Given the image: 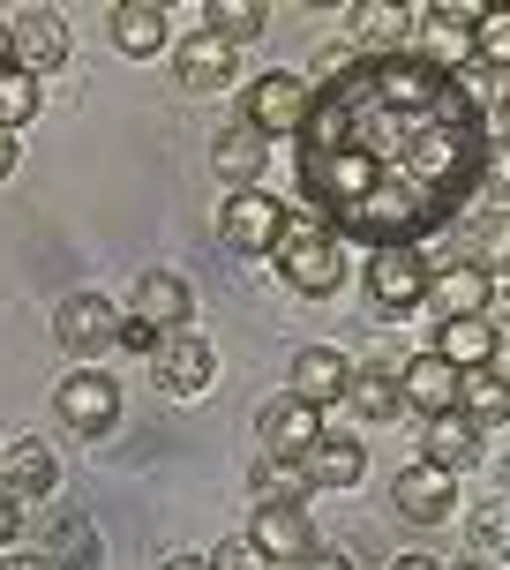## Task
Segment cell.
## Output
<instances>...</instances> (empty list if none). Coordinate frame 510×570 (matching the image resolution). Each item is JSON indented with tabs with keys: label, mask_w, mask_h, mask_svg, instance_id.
<instances>
[{
	"label": "cell",
	"mask_w": 510,
	"mask_h": 570,
	"mask_svg": "<svg viewBox=\"0 0 510 570\" xmlns=\"http://www.w3.org/2000/svg\"><path fill=\"white\" fill-rule=\"evenodd\" d=\"M496 128L428 53L361 60L345 83L315 90L301 128V196L361 248H421L458 226L488 188Z\"/></svg>",
	"instance_id": "obj_1"
},
{
	"label": "cell",
	"mask_w": 510,
	"mask_h": 570,
	"mask_svg": "<svg viewBox=\"0 0 510 570\" xmlns=\"http://www.w3.org/2000/svg\"><path fill=\"white\" fill-rule=\"evenodd\" d=\"M271 256H278L285 285H293V293H315V301L339 293V278H345V240L323 226L315 210H285V233H278Z\"/></svg>",
	"instance_id": "obj_2"
},
{
	"label": "cell",
	"mask_w": 510,
	"mask_h": 570,
	"mask_svg": "<svg viewBox=\"0 0 510 570\" xmlns=\"http://www.w3.org/2000/svg\"><path fill=\"white\" fill-rule=\"evenodd\" d=\"M428 285H435L428 248H375V256H369V301H375V308H391V315L421 308Z\"/></svg>",
	"instance_id": "obj_3"
},
{
	"label": "cell",
	"mask_w": 510,
	"mask_h": 570,
	"mask_svg": "<svg viewBox=\"0 0 510 570\" xmlns=\"http://www.w3.org/2000/svg\"><path fill=\"white\" fill-rule=\"evenodd\" d=\"M308 106H315L308 76L271 68V76H255V90H248V128H263V136H301V128H308Z\"/></svg>",
	"instance_id": "obj_4"
},
{
	"label": "cell",
	"mask_w": 510,
	"mask_h": 570,
	"mask_svg": "<svg viewBox=\"0 0 510 570\" xmlns=\"http://www.w3.org/2000/svg\"><path fill=\"white\" fill-rule=\"evenodd\" d=\"M285 233V203L263 196V188H241V196L218 210V240H226L233 256H271Z\"/></svg>",
	"instance_id": "obj_5"
},
{
	"label": "cell",
	"mask_w": 510,
	"mask_h": 570,
	"mask_svg": "<svg viewBox=\"0 0 510 570\" xmlns=\"http://www.w3.org/2000/svg\"><path fill=\"white\" fill-rule=\"evenodd\" d=\"M150 368H158V391L196 399V391H210V375H218V353H210L203 331H166V338L150 345Z\"/></svg>",
	"instance_id": "obj_6"
},
{
	"label": "cell",
	"mask_w": 510,
	"mask_h": 570,
	"mask_svg": "<svg viewBox=\"0 0 510 570\" xmlns=\"http://www.w3.org/2000/svg\"><path fill=\"white\" fill-rule=\"evenodd\" d=\"M53 413H60V428H76V435H106V428L120 421V383L98 375V368L68 375V383L53 391Z\"/></svg>",
	"instance_id": "obj_7"
},
{
	"label": "cell",
	"mask_w": 510,
	"mask_h": 570,
	"mask_svg": "<svg viewBox=\"0 0 510 570\" xmlns=\"http://www.w3.org/2000/svg\"><path fill=\"white\" fill-rule=\"evenodd\" d=\"M188 315H196V293H188V278L180 271H143L136 293H128V323H143V331H188Z\"/></svg>",
	"instance_id": "obj_8"
},
{
	"label": "cell",
	"mask_w": 510,
	"mask_h": 570,
	"mask_svg": "<svg viewBox=\"0 0 510 570\" xmlns=\"http://www.w3.org/2000/svg\"><path fill=\"white\" fill-rule=\"evenodd\" d=\"M255 443H263V458H285V465H301V458L323 443V405H308V399H293V391H285V399L263 413Z\"/></svg>",
	"instance_id": "obj_9"
},
{
	"label": "cell",
	"mask_w": 510,
	"mask_h": 570,
	"mask_svg": "<svg viewBox=\"0 0 510 570\" xmlns=\"http://www.w3.org/2000/svg\"><path fill=\"white\" fill-rule=\"evenodd\" d=\"M391 503H398V518H413V525H443V518L458 511V488H451V473H443V465L413 458V465L391 481Z\"/></svg>",
	"instance_id": "obj_10"
},
{
	"label": "cell",
	"mask_w": 510,
	"mask_h": 570,
	"mask_svg": "<svg viewBox=\"0 0 510 570\" xmlns=\"http://www.w3.org/2000/svg\"><path fill=\"white\" fill-rule=\"evenodd\" d=\"M53 338L68 345L76 361H90V353L120 345V315H114V301H98V293H76V301H60V315H53Z\"/></svg>",
	"instance_id": "obj_11"
},
{
	"label": "cell",
	"mask_w": 510,
	"mask_h": 570,
	"mask_svg": "<svg viewBox=\"0 0 510 570\" xmlns=\"http://www.w3.org/2000/svg\"><path fill=\"white\" fill-rule=\"evenodd\" d=\"M248 541L263 548L271 563H308V556H315V525H308L301 503H255Z\"/></svg>",
	"instance_id": "obj_12"
},
{
	"label": "cell",
	"mask_w": 510,
	"mask_h": 570,
	"mask_svg": "<svg viewBox=\"0 0 510 570\" xmlns=\"http://www.w3.org/2000/svg\"><path fill=\"white\" fill-rule=\"evenodd\" d=\"M458 383L465 375L443 361V353H413L405 368H398V391H405V413H421V421H435V413H451L458 405Z\"/></svg>",
	"instance_id": "obj_13"
},
{
	"label": "cell",
	"mask_w": 510,
	"mask_h": 570,
	"mask_svg": "<svg viewBox=\"0 0 510 570\" xmlns=\"http://www.w3.org/2000/svg\"><path fill=\"white\" fill-rule=\"evenodd\" d=\"M16 68H23V76L68 68V23H60L53 8H23V16H16Z\"/></svg>",
	"instance_id": "obj_14"
},
{
	"label": "cell",
	"mask_w": 510,
	"mask_h": 570,
	"mask_svg": "<svg viewBox=\"0 0 510 570\" xmlns=\"http://www.w3.org/2000/svg\"><path fill=\"white\" fill-rule=\"evenodd\" d=\"M421 30H428V60L458 76V68L473 60V30H481V8H465V0H443V8H428V16H421Z\"/></svg>",
	"instance_id": "obj_15"
},
{
	"label": "cell",
	"mask_w": 510,
	"mask_h": 570,
	"mask_svg": "<svg viewBox=\"0 0 510 570\" xmlns=\"http://www.w3.org/2000/svg\"><path fill=\"white\" fill-rule=\"evenodd\" d=\"M345 383H353V368H345L339 345H308V353H293V375H285V391L308 405H339Z\"/></svg>",
	"instance_id": "obj_16"
},
{
	"label": "cell",
	"mask_w": 510,
	"mask_h": 570,
	"mask_svg": "<svg viewBox=\"0 0 510 570\" xmlns=\"http://www.w3.org/2000/svg\"><path fill=\"white\" fill-rule=\"evenodd\" d=\"M53 481H60V458H53V443H38V435H16L8 451H0V488L8 495H53Z\"/></svg>",
	"instance_id": "obj_17"
},
{
	"label": "cell",
	"mask_w": 510,
	"mask_h": 570,
	"mask_svg": "<svg viewBox=\"0 0 510 570\" xmlns=\"http://www.w3.org/2000/svg\"><path fill=\"white\" fill-rule=\"evenodd\" d=\"M210 166H218V180H233V196H241V188H255L263 166H271V136L248 128V120H233L226 136L210 142Z\"/></svg>",
	"instance_id": "obj_18"
},
{
	"label": "cell",
	"mask_w": 510,
	"mask_h": 570,
	"mask_svg": "<svg viewBox=\"0 0 510 570\" xmlns=\"http://www.w3.org/2000/svg\"><path fill=\"white\" fill-rule=\"evenodd\" d=\"M46 563L53 570H106V533L84 511H60L46 525Z\"/></svg>",
	"instance_id": "obj_19"
},
{
	"label": "cell",
	"mask_w": 510,
	"mask_h": 570,
	"mask_svg": "<svg viewBox=\"0 0 510 570\" xmlns=\"http://www.w3.org/2000/svg\"><path fill=\"white\" fill-rule=\"evenodd\" d=\"M173 68H180V90H196V98H218V90H233V46H218L210 30H196V38L173 53Z\"/></svg>",
	"instance_id": "obj_20"
},
{
	"label": "cell",
	"mask_w": 510,
	"mask_h": 570,
	"mask_svg": "<svg viewBox=\"0 0 510 570\" xmlns=\"http://www.w3.org/2000/svg\"><path fill=\"white\" fill-rule=\"evenodd\" d=\"M345 399H353V413H361V421H375V428H391L398 413H405V391H398V368L383 361V353H375L369 368H361L353 383H345Z\"/></svg>",
	"instance_id": "obj_21"
},
{
	"label": "cell",
	"mask_w": 510,
	"mask_h": 570,
	"mask_svg": "<svg viewBox=\"0 0 510 570\" xmlns=\"http://www.w3.org/2000/svg\"><path fill=\"white\" fill-rule=\"evenodd\" d=\"M481 443H488V435L451 405V413H435V421H428V443H421V451H428V465H443V473H465V465L481 458Z\"/></svg>",
	"instance_id": "obj_22"
},
{
	"label": "cell",
	"mask_w": 510,
	"mask_h": 570,
	"mask_svg": "<svg viewBox=\"0 0 510 570\" xmlns=\"http://www.w3.org/2000/svg\"><path fill=\"white\" fill-rule=\"evenodd\" d=\"M405 30H413V8H398V0H361V8H353V46H361V60L398 53Z\"/></svg>",
	"instance_id": "obj_23"
},
{
	"label": "cell",
	"mask_w": 510,
	"mask_h": 570,
	"mask_svg": "<svg viewBox=\"0 0 510 570\" xmlns=\"http://www.w3.org/2000/svg\"><path fill=\"white\" fill-rule=\"evenodd\" d=\"M114 46L128 60L166 53V8H158V0H120L114 8Z\"/></svg>",
	"instance_id": "obj_24"
},
{
	"label": "cell",
	"mask_w": 510,
	"mask_h": 570,
	"mask_svg": "<svg viewBox=\"0 0 510 570\" xmlns=\"http://www.w3.org/2000/svg\"><path fill=\"white\" fill-rule=\"evenodd\" d=\"M301 473H308V488H353L369 473V451H361L353 435H323V443L301 458Z\"/></svg>",
	"instance_id": "obj_25"
},
{
	"label": "cell",
	"mask_w": 510,
	"mask_h": 570,
	"mask_svg": "<svg viewBox=\"0 0 510 570\" xmlns=\"http://www.w3.org/2000/svg\"><path fill=\"white\" fill-rule=\"evenodd\" d=\"M435 353H443L458 375L465 368H496V323H488V315H458V323H443Z\"/></svg>",
	"instance_id": "obj_26"
},
{
	"label": "cell",
	"mask_w": 510,
	"mask_h": 570,
	"mask_svg": "<svg viewBox=\"0 0 510 570\" xmlns=\"http://www.w3.org/2000/svg\"><path fill=\"white\" fill-rule=\"evenodd\" d=\"M458 413L481 428H503L510 421V375H496V368H465V383H458Z\"/></svg>",
	"instance_id": "obj_27"
},
{
	"label": "cell",
	"mask_w": 510,
	"mask_h": 570,
	"mask_svg": "<svg viewBox=\"0 0 510 570\" xmlns=\"http://www.w3.org/2000/svg\"><path fill=\"white\" fill-rule=\"evenodd\" d=\"M488 271H473V263H451V271H435V285H428V301L443 308V323H458V315H481L488 308Z\"/></svg>",
	"instance_id": "obj_28"
},
{
	"label": "cell",
	"mask_w": 510,
	"mask_h": 570,
	"mask_svg": "<svg viewBox=\"0 0 510 570\" xmlns=\"http://www.w3.org/2000/svg\"><path fill=\"white\" fill-rule=\"evenodd\" d=\"M203 23H210V38H218V46H233V53H241L248 38H263V8H255V0H210V8H203Z\"/></svg>",
	"instance_id": "obj_29"
},
{
	"label": "cell",
	"mask_w": 510,
	"mask_h": 570,
	"mask_svg": "<svg viewBox=\"0 0 510 570\" xmlns=\"http://www.w3.org/2000/svg\"><path fill=\"white\" fill-rule=\"evenodd\" d=\"M473 271H488V278H510V210H496V218H481L473 226Z\"/></svg>",
	"instance_id": "obj_30"
},
{
	"label": "cell",
	"mask_w": 510,
	"mask_h": 570,
	"mask_svg": "<svg viewBox=\"0 0 510 570\" xmlns=\"http://www.w3.org/2000/svg\"><path fill=\"white\" fill-rule=\"evenodd\" d=\"M255 503H308V473L285 465V458H263V473H255Z\"/></svg>",
	"instance_id": "obj_31"
},
{
	"label": "cell",
	"mask_w": 510,
	"mask_h": 570,
	"mask_svg": "<svg viewBox=\"0 0 510 570\" xmlns=\"http://www.w3.org/2000/svg\"><path fill=\"white\" fill-rule=\"evenodd\" d=\"M30 114H38V76H23V68H0V128L16 136Z\"/></svg>",
	"instance_id": "obj_32"
},
{
	"label": "cell",
	"mask_w": 510,
	"mask_h": 570,
	"mask_svg": "<svg viewBox=\"0 0 510 570\" xmlns=\"http://www.w3.org/2000/svg\"><path fill=\"white\" fill-rule=\"evenodd\" d=\"M473 53L496 68V76H510V8H481V30H473Z\"/></svg>",
	"instance_id": "obj_33"
},
{
	"label": "cell",
	"mask_w": 510,
	"mask_h": 570,
	"mask_svg": "<svg viewBox=\"0 0 510 570\" xmlns=\"http://www.w3.org/2000/svg\"><path fill=\"white\" fill-rule=\"evenodd\" d=\"M210 570H271V556L248 541V533H233V541L210 548Z\"/></svg>",
	"instance_id": "obj_34"
},
{
	"label": "cell",
	"mask_w": 510,
	"mask_h": 570,
	"mask_svg": "<svg viewBox=\"0 0 510 570\" xmlns=\"http://www.w3.org/2000/svg\"><path fill=\"white\" fill-rule=\"evenodd\" d=\"M353 68H361V46H323V53H315V90L345 83Z\"/></svg>",
	"instance_id": "obj_35"
},
{
	"label": "cell",
	"mask_w": 510,
	"mask_h": 570,
	"mask_svg": "<svg viewBox=\"0 0 510 570\" xmlns=\"http://www.w3.org/2000/svg\"><path fill=\"white\" fill-rule=\"evenodd\" d=\"M473 541H481V548H503V541H510V503H503V511L488 503V518L473 525Z\"/></svg>",
	"instance_id": "obj_36"
},
{
	"label": "cell",
	"mask_w": 510,
	"mask_h": 570,
	"mask_svg": "<svg viewBox=\"0 0 510 570\" xmlns=\"http://www.w3.org/2000/svg\"><path fill=\"white\" fill-rule=\"evenodd\" d=\"M488 323H496V331H510V278H496V285H488Z\"/></svg>",
	"instance_id": "obj_37"
},
{
	"label": "cell",
	"mask_w": 510,
	"mask_h": 570,
	"mask_svg": "<svg viewBox=\"0 0 510 570\" xmlns=\"http://www.w3.org/2000/svg\"><path fill=\"white\" fill-rule=\"evenodd\" d=\"M488 188H496V196H510V142H496V150H488Z\"/></svg>",
	"instance_id": "obj_38"
},
{
	"label": "cell",
	"mask_w": 510,
	"mask_h": 570,
	"mask_svg": "<svg viewBox=\"0 0 510 570\" xmlns=\"http://www.w3.org/2000/svg\"><path fill=\"white\" fill-rule=\"evenodd\" d=\"M16 525H23V495H8V488H0V548L16 541Z\"/></svg>",
	"instance_id": "obj_39"
},
{
	"label": "cell",
	"mask_w": 510,
	"mask_h": 570,
	"mask_svg": "<svg viewBox=\"0 0 510 570\" xmlns=\"http://www.w3.org/2000/svg\"><path fill=\"white\" fill-rule=\"evenodd\" d=\"M301 570H361V563H353L345 548H315V556H308V563H301Z\"/></svg>",
	"instance_id": "obj_40"
},
{
	"label": "cell",
	"mask_w": 510,
	"mask_h": 570,
	"mask_svg": "<svg viewBox=\"0 0 510 570\" xmlns=\"http://www.w3.org/2000/svg\"><path fill=\"white\" fill-rule=\"evenodd\" d=\"M120 345H128V353H150V345H158V331H143V323H128V315H120Z\"/></svg>",
	"instance_id": "obj_41"
},
{
	"label": "cell",
	"mask_w": 510,
	"mask_h": 570,
	"mask_svg": "<svg viewBox=\"0 0 510 570\" xmlns=\"http://www.w3.org/2000/svg\"><path fill=\"white\" fill-rule=\"evenodd\" d=\"M488 128H496V142H510V83H503V98H496V114H488Z\"/></svg>",
	"instance_id": "obj_42"
},
{
	"label": "cell",
	"mask_w": 510,
	"mask_h": 570,
	"mask_svg": "<svg viewBox=\"0 0 510 570\" xmlns=\"http://www.w3.org/2000/svg\"><path fill=\"white\" fill-rule=\"evenodd\" d=\"M0 570H53V563H46V556H23V548H8V556H0Z\"/></svg>",
	"instance_id": "obj_43"
},
{
	"label": "cell",
	"mask_w": 510,
	"mask_h": 570,
	"mask_svg": "<svg viewBox=\"0 0 510 570\" xmlns=\"http://www.w3.org/2000/svg\"><path fill=\"white\" fill-rule=\"evenodd\" d=\"M0 68H16V23L0 16Z\"/></svg>",
	"instance_id": "obj_44"
},
{
	"label": "cell",
	"mask_w": 510,
	"mask_h": 570,
	"mask_svg": "<svg viewBox=\"0 0 510 570\" xmlns=\"http://www.w3.org/2000/svg\"><path fill=\"white\" fill-rule=\"evenodd\" d=\"M158 570H210V556H166Z\"/></svg>",
	"instance_id": "obj_45"
},
{
	"label": "cell",
	"mask_w": 510,
	"mask_h": 570,
	"mask_svg": "<svg viewBox=\"0 0 510 570\" xmlns=\"http://www.w3.org/2000/svg\"><path fill=\"white\" fill-rule=\"evenodd\" d=\"M391 570H451V563H435V556H398Z\"/></svg>",
	"instance_id": "obj_46"
},
{
	"label": "cell",
	"mask_w": 510,
	"mask_h": 570,
	"mask_svg": "<svg viewBox=\"0 0 510 570\" xmlns=\"http://www.w3.org/2000/svg\"><path fill=\"white\" fill-rule=\"evenodd\" d=\"M8 173H16V136L0 128V180H8Z\"/></svg>",
	"instance_id": "obj_47"
},
{
	"label": "cell",
	"mask_w": 510,
	"mask_h": 570,
	"mask_svg": "<svg viewBox=\"0 0 510 570\" xmlns=\"http://www.w3.org/2000/svg\"><path fill=\"white\" fill-rule=\"evenodd\" d=\"M0 451H8V443H0Z\"/></svg>",
	"instance_id": "obj_48"
}]
</instances>
